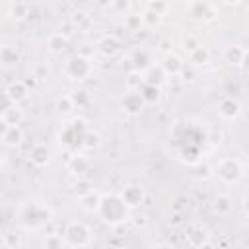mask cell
<instances>
[{
	"label": "cell",
	"mask_w": 249,
	"mask_h": 249,
	"mask_svg": "<svg viewBox=\"0 0 249 249\" xmlns=\"http://www.w3.org/2000/svg\"><path fill=\"white\" fill-rule=\"evenodd\" d=\"M156 249H175L171 243H160V245H156Z\"/></svg>",
	"instance_id": "obj_48"
},
{
	"label": "cell",
	"mask_w": 249,
	"mask_h": 249,
	"mask_svg": "<svg viewBox=\"0 0 249 249\" xmlns=\"http://www.w3.org/2000/svg\"><path fill=\"white\" fill-rule=\"evenodd\" d=\"M206 241H210V235H208V228L200 222H193L185 228V243L193 249H198L200 245H204Z\"/></svg>",
	"instance_id": "obj_9"
},
{
	"label": "cell",
	"mask_w": 249,
	"mask_h": 249,
	"mask_svg": "<svg viewBox=\"0 0 249 249\" xmlns=\"http://www.w3.org/2000/svg\"><path fill=\"white\" fill-rule=\"evenodd\" d=\"M185 82H195V78H196V68L195 66H191L189 62L183 66V70H181V74H179Z\"/></svg>",
	"instance_id": "obj_40"
},
{
	"label": "cell",
	"mask_w": 249,
	"mask_h": 249,
	"mask_svg": "<svg viewBox=\"0 0 249 249\" xmlns=\"http://www.w3.org/2000/svg\"><path fill=\"white\" fill-rule=\"evenodd\" d=\"M196 47H200V43H198V39H196V37L187 35V37L183 39V51H187V54H189V53H193Z\"/></svg>",
	"instance_id": "obj_41"
},
{
	"label": "cell",
	"mask_w": 249,
	"mask_h": 249,
	"mask_svg": "<svg viewBox=\"0 0 249 249\" xmlns=\"http://www.w3.org/2000/svg\"><path fill=\"white\" fill-rule=\"evenodd\" d=\"M54 212L51 206L47 204H39V202H27L23 208H21V214H19V224L25 228V230H39L43 228L45 224H49L53 220Z\"/></svg>",
	"instance_id": "obj_2"
},
{
	"label": "cell",
	"mask_w": 249,
	"mask_h": 249,
	"mask_svg": "<svg viewBox=\"0 0 249 249\" xmlns=\"http://www.w3.org/2000/svg\"><path fill=\"white\" fill-rule=\"evenodd\" d=\"M208 62H210V51H208V47L200 45V47H196L193 53H189V64H191V66L200 68V66H206Z\"/></svg>",
	"instance_id": "obj_26"
},
{
	"label": "cell",
	"mask_w": 249,
	"mask_h": 249,
	"mask_svg": "<svg viewBox=\"0 0 249 249\" xmlns=\"http://www.w3.org/2000/svg\"><path fill=\"white\" fill-rule=\"evenodd\" d=\"M121 109H123V113L136 117L146 109V101L142 99L140 91H126L121 99Z\"/></svg>",
	"instance_id": "obj_10"
},
{
	"label": "cell",
	"mask_w": 249,
	"mask_h": 249,
	"mask_svg": "<svg viewBox=\"0 0 249 249\" xmlns=\"http://www.w3.org/2000/svg\"><path fill=\"white\" fill-rule=\"evenodd\" d=\"M8 16L16 21L29 16V4L27 2H10L8 4Z\"/></svg>",
	"instance_id": "obj_27"
},
{
	"label": "cell",
	"mask_w": 249,
	"mask_h": 249,
	"mask_svg": "<svg viewBox=\"0 0 249 249\" xmlns=\"http://www.w3.org/2000/svg\"><path fill=\"white\" fill-rule=\"evenodd\" d=\"M241 206H243V212L249 216V195H245V196H243V202H241Z\"/></svg>",
	"instance_id": "obj_46"
},
{
	"label": "cell",
	"mask_w": 249,
	"mask_h": 249,
	"mask_svg": "<svg viewBox=\"0 0 249 249\" xmlns=\"http://www.w3.org/2000/svg\"><path fill=\"white\" fill-rule=\"evenodd\" d=\"M99 144H101V136H99V132L89 128V130L84 134L82 148H84L86 152H93V150H97V148H99Z\"/></svg>",
	"instance_id": "obj_31"
},
{
	"label": "cell",
	"mask_w": 249,
	"mask_h": 249,
	"mask_svg": "<svg viewBox=\"0 0 249 249\" xmlns=\"http://www.w3.org/2000/svg\"><path fill=\"white\" fill-rule=\"evenodd\" d=\"M99 218L109 224L111 228L117 226H124L130 220V210L124 206V202L121 200L119 193H111V195H103L101 206H99Z\"/></svg>",
	"instance_id": "obj_1"
},
{
	"label": "cell",
	"mask_w": 249,
	"mask_h": 249,
	"mask_svg": "<svg viewBox=\"0 0 249 249\" xmlns=\"http://www.w3.org/2000/svg\"><path fill=\"white\" fill-rule=\"evenodd\" d=\"M19 60H21V56H19V51H18V47H14V45H8V43L0 47V62H2L6 68H10V66H16Z\"/></svg>",
	"instance_id": "obj_24"
},
{
	"label": "cell",
	"mask_w": 249,
	"mask_h": 249,
	"mask_svg": "<svg viewBox=\"0 0 249 249\" xmlns=\"http://www.w3.org/2000/svg\"><path fill=\"white\" fill-rule=\"evenodd\" d=\"M2 243L6 249H21V233L18 230H4Z\"/></svg>",
	"instance_id": "obj_30"
},
{
	"label": "cell",
	"mask_w": 249,
	"mask_h": 249,
	"mask_svg": "<svg viewBox=\"0 0 249 249\" xmlns=\"http://www.w3.org/2000/svg\"><path fill=\"white\" fill-rule=\"evenodd\" d=\"M51 160V154H49V148L45 144H35L31 150H29V161L35 165V167H45Z\"/></svg>",
	"instance_id": "obj_21"
},
{
	"label": "cell",
	"mask_w": 249,
	"mask_h": 249,
	"mask_svg": "<svg viewBox=\"0 0 249 249\" xmlns=\"http://www.w3.org/2000/svg\"><path fill=\"white\" fill-rule=\"evenodd\" d=\"M169 8H171V6H169L167 2H148V4H146V10H152V12L160 14V16H165Z\"/></svg>",
	"instance_id": "obj_38"
},
{
	"label": "cell",
	"mask_w": 249,
	"mask_h": 249,
	"mask_svg": "<svg viewBox=\"0 0 249 249\" xmlns=\"http://www.w3.org/2000/svg\"><path fill=\"white\" fill-rule=\"evenodd\" d=\"M216 111H218V115H220L222 119L233 121V119H237V117L241 115V103H239V99H235V97H231V95H226V97H222V99L218 101Z\"/></svg>",
	"instance_id": "obj_11"
},
{
	"label": "cell",
	"mask_w": 249,
	"mask_h": 249,
	"mask_svg": "<svg viewBox=\"0 0 249 249\" xmlns=\"http://www.w3.org/2000/svg\"><path fill=\"white\" fill-rule=\"evenodd\" d=\"M216 175L224 185H235L243 179V163L233 156L222 158L216 163Z\"/></svg>",
	"instance_id": "obj_6"
},
{
	"label": "cell",
	"mask_w": 249,
	"mask_h": 249,
	"mask_svg": "<svg viewBox=\"0 0 249 249\" xmlns=\"http://www.w3.org/2000/svg\"><path fill=\"white\" fill-rule=\"evenodd\" d=\"M119 196H121V200L124 202V206H126L128 210H136V208H140L142 202L146 200V193H144V189H142L140 185H134V183H130V185H123L121 191H119Z\"/></svg>",
	"instance_id": "obj_8"
},
{
	"label": "cell",
	"mask_w": 249,
	"mask_h": 249,
	"mask_svg": "<svg viewBox=\"0 0 249 249\" xmlns=\"http://www.w3.org/2000/svg\"><path fill=\"white\" fill-rule=\"evenodd\" d=\"M68 47H70V39H68V37H64V35H62V33H58V31L51 33V35H49V39H47V49H49L53 54H62Z\"/></svg>",
	"instance_id": "obj_20"
},
{
	"label": "cell",
	"mask_w": 249,
	"mask_h": 249,
	"mask_svg": "<svg viewBox=\"0 0 249 249\" xmlns=\"http://www.w3.org/2000/svg\"><path fill=\"white\" fill-rule=\"evenodd\" d=\"M109 8H111V10L121 12L123 16H128V14H130L132 4H130V2H111V4H109Z\"/></svg>",
	"instance_id": "obj_42"
},
{
	"label": "cell",
	"mask_w": 249,
	"mask_h": 249,
	"mask_svg": "<svg viewBox=\"0 0 249 249\" xmlns=\"http://www.w3.org/2000/svg\"><path fill=\"white\" fill-rule=\"evenodd\" d=\"M198 249H218V245H214L212 241H206V243H204V245H200Z\"/></svg>",
	"instance_id": "obj_47"
},
{
	"label": "cell",
	"mask_w": 249,
	"mask_h": 249,
	"mask_svg": "<svg viewBox=\"0 0 249 249\" xmlns=\"http://www.w3.org/2000/svg\"><path fill=\"white\" fill-rule=\"evenodd\" d=\"M62 72L68 80H74V82H82V80H88L93 72V62L91 58H86L82 54H72L66 58L64 66H62Z\"/></svg>",
	"instance_id": "obj_5"
},
{
	"label": "cell",
	"mask_w": 249,
	"mask_h": 249,
	"mask_svg": "<svg viewBox=\"0 0 249 249\" xmlns=\"http://www.w3.org/2000/svg\"><path fill=\"white\" fill-rule=\"evenodd\" d=\"M62 237L68 247L86 249L91 243V230H89V226H86L80 220H70V222H66V226L62 230Z\"/></svg>",
	"instance_id": "obj_4"
},
{
	"label": "cell",
	"mask_w": 249,
	"mask_h": 249,
	"mask_svg": "<svg viewBox=\"0 0 249 249\" xmlns=\"http://www.w3.org/2000/svg\"><path fill=\"white\" fill-rule=\"evenodd\" d=\"M160 66L163 68V72H165L167 78H169V76H179L181 70H183V66H185V62L181 60L179 54H175V53H167V54L163 56V60L160 62Z\"/></svg>",
	"instance_id": "obj_19"
},
{
	"label": "cell",
	"mask_w": 249,
	"mask_h": 249,
	"mask_svg": "<svg viewBox=\"0 0 249 249\" xmlns=\"http://www.w3.org/2000/svg\"><path fill=\"white\" fill-rule=\"evenodd\" d=\"M74 31H78V27L72 23V19H64V21L58 25V33H62V35L68 37V39L74 35Z\"/></svg>",
	"instance_id": "obj_39"
},
{
	"label": "cell",
	"mask_w": 249,
	"mask_h": 249,
	"mask_svg": "<svg viewBox=\"0 0 249 249\" xmlns=\"http://www.w3.org/2000/svg\"><path fill=\"white\" fill-rule=\"evenodd\" d=\"M124 86L126 91H140V88L144 86V74L138 70H130L124 78Z\"/></svg>",
	"instance_id": "obj_29"
},
{
	"label": "cell",
	"mask_w": 249,
	"mask_h": 249,
	"mask_svg": "<svg viewBox=\"0 0 249 249\" xmlns=\"http://www.w3.org/2000/svg\"><path fill=\"white\" fill-rule=\"evenodd\" d=\"M124 27L128 31H140L144 27L142 16L140 14H128V16H124Z\"/></svg>",
	"instance_id": "obj_35"
},
{
	"label": "cell",
	"mask_w": 249,
	"mask_h": 249,
	"mask_svg": "<svg viewBox=\"0 0 249 249\" xmlns=\"http://www.w3.org/2000/svg\"><path fill=\"white\" fill-rule=\"evenodd\" d=\"M132 220H134L136 226H146L148 224V216H134Z\"/></svg>",
	"instance_id": "obj_44"
},
{
	"label": "cell",
	"mask_w": 249,
	"mask_h": 249,
	"mask_svg": "<svg viewBox=\"0 0 249 249\" xmlns=\"http://www.w3.org/2000/svg\"><path fill=\"white\" fill-rule=\"evenodd\" d=\"M76 198H78V204H80V208H82V210H86V212H99V206H101L103 195H101L99 191L91 189L89 193L80 195V196H76Z\"/></svg>",
	"instance_id": "obj_17"
},
{
	"label": "cell",
	"mask_w": 249,
	"mask_h": 249,
	"mask_svg": "<svg viewBox=\"0 0 249 249\" xmlns=\"http://www.w3.org/2000/svg\"><path fill=\"white\" fill-rule=\"evenodd\" d=\"M27 95H29V88H27V84H25L23 80H14V82H10V84L6 86V89H4V97H6L12 105H19L21 101L27 99Z\"/></svg>",
	"instance_id": "obj_12"
},
{
	"label": "cell",
	"mask_w": 249,
	"mask_h": 249,
	"mask_svg": "<svg viewBox=\"0 0 249 249\" xmlns=\"http://www.w3.org/2000/svg\"><path fill=\"white\" fill-rule=\"evenodd\" d=\"M130 62H132V70H138V72H142V74L154 66V64H152L150 54H148L144 49L134 51V53H132V56H130Z\"/></svg>",
	"instance_id": "obj_25"
},
{
	"label": "cell",
	"mask_w": 249,
	"mask_h": 249,
	"mask_svg": "<svg viewBox=\"0 0 249 249\" xmlns=\"http://www.w3.org/2000/svg\"><path fill=\"white\" fill-rule=\"evenodd\" d=\"M185 10L189 12V18H193L196 21H202V23L214 21L218 18V8L212 2H189L185 6Z\"/></svg>",
	"instance_id": "obj_7"
},
{
	"label": "cell",
	"mask_w": 249,
	"mask_h": 249,
	"mask_svg": "<svg viewBox=\"0 0 249 249\" xmlns=\"http://www.w3.org/2000/svg\"><path fill=\"white\" fill-rule=\"evenodd\" d=\"M72 109H76V105H74V101H72V95H70V93L60 95V97L56 99V111H58L60 115H70V113H72Z\"/></svg>",
	"instance_id": "obj_33"
},
{
	"label": "cell",
	"mask_w": 249,
	"mask_h": 249,
	"mask_svg": "<svg viewBox=\"0 0 249 249\" xmlns=\"http://www.w3.org/2000/svg\"><path fill=\"white\" fill-rule=\"evenodd\" d=\"M93 187H91V183H89V179H80L78 177V181L74 183V191H76V196H80V195H86V193H89Z\"/></svg>",
	"instance_id": "obj_37"
},
{
	"label": "cell",
	"mask_w": 249,
	"mask_h": 249,
	"mask_svg": "<svg viewBox=\"0 0 249 249\" xmlns=\"http://www.w3.org/2000/svg\"><path fill=\"white\" fill-rule=\"evenodd\" d=\"M23 138H25V134H23L21 126H2V136H0V140H2V144H4L6 148H16V146H19V144L23 142Z\"/></svg>",
	"instance_id": "obj_18"
},
{
	"label": "cell",
	"mask_w": 249,
	"mask_h": 249,
	"mask_svg": "<svg viewBox=\"0 0 249 249\" xmlns=\"http://www.w3.org/2000/svg\"><path fill=\"white\" fill-rule=\"evenodd\" d=\"M0 119H2V126H19L23 123V119H25V113H23V109L19 105H12L8 101V105L2 109Z\"/></svg>",
	"instance_id": "obj_14"
},
{
	"label": "cell",
	"mask_w": 249,
	"mask_h": 249,
	"mask_svg": "<svg viewBox=\"0 0 249 249\" xmlns=\"http://www.w3.org/2000/svg\"><path fill=\"white\" fill-rule=\"evenodd\" d=\"M245 51H247L245 47H241L237 43H231V45H228L224 49L222 58H224V62L228 66H241L243 64V58H245Z\"/></svg>",
	"instance_id": "obj_16"
},
{
	"label": "cell",
	"mask_w": 249,
	"mask_h": 249,
	"mask_svg": "<svg viewBox=\"0 0 249 249\" xmlns=\"http://www.w3.org/2000/svg\"><path fill=\"white\" fill-rule=\"evenodd\" d=\"M95 51H97V54H101L103 58H113V56L121 51V41H119L117 35H103V37L97 39Z\"/></svg>",
	"instance_id": "obj_13"
},
{
	"label": "cell",
	"mask_w": 249,
	"mask_h": 249,
	"mask_svg": "<svg viewBox=\"0 0 249 249\" xmlns=\"http://www.w3.org/2000/svg\"><path fill=\"white\" fill-rule=\"evenodd\" d=\"M66 167H68V171H70L72 175L82 177V175L91 167V160H89V156H86V154H82V152H74V154H70Z\"/></svg>",
	"instance_id": "obj_15"
},
{
	"label": "cell",
	"mask_w": 249,
	"mask_h": 249,
	"mask_svg": "<svg viewBox=\"0 0 249 249\" xmlns=\"http://www.w3.org/2000/svg\"><path fill=\"white\" fill-rule=\"evenodd\" d=\"M70 95H72V101H74L76 109H82V107H86V105L89 103V95H88V91H84V89L72 91Z\"/></svg>",
	"instance_id": "obj_36"
},
{
	"label": "cell",
	"mask_w": 249,
	"mask_h": 249,
	"mask_svg": "<svg viewBox=\"0 0 249 249\" xmlns=\"http://www.w3.org/2000/svg\"><path fill=\"white\" fill-rule=\"evenodd\" d=\"M165 82H167V74L163 72V68L160 64H154L150 70L144 72V84H148V86L161 88Z\"/></svg>",
	"instance_id": "obj_22"
},
{
	"label": "cell",
	"mask_w": 249,
	"mask_h": 249,
	"mask_svg": "<svg viewBox=\"0 0 249 249\" xmlns=\"http://www.w3.org/2000/svg\"><path fill=\"white\" fill-rule=\"evenodd\" d=\"M88 130H89L88 121H86L84 117H74L72 121H68V123L62 126L58 140H60V144H62V148H64V150L72 152L74 148H78V144L82 146L84 134H86ZM72 154H74V152H72Z\"/></svg>",
	"instance_id": "obj_3"
},
{
	"label": "cell",
	"mask_w": 249,
	"mask_h": 249,
	"mask_svg": "<svg viewBox=\"0 0 249 249\" xmlns=\"http://www.w3.org/2000/svg\"><path fill=\"white\" fill-rule=\"evenodd\" d=\"M66 241L62 237V233H49L43 239V249H64Z\"/></svg>",
	"instance_id": "obj_32"
},
{
	"label": "cell",
	"mask_w": 249,
	"mask_h": 249,
	"mask_svg": "<svg viewBox=\"0 0 249 249\" xmlns=\"http://www.w3.org/2000/svg\"><path fill=\"white\" fill-rule=\"evenodd\" d=\"M140 16H142V21H144L146 27H158L163 21V16H160V14L152 12V10H146V8H144V12Z\"/></svg>",
	"instance_id": "obj_34"
},
{
	"label": "cell",
	"mask_w": 249,
	"mask_h": 249,
	"mask_svg": "<svg viewBox=\"0 0 249 249\" xmlns=\"http://www.w3.org/2000/svg\"><path fill=\"white\" fill-rule=\"evenodd\" d=\"M140 95H142V99L146 101V105H156V103L161 99V88L144 84V86L140 88Z\"/></svg>",
	"instance_id": "obj_28"
},
{
	"label": "cell",
	"mask_w": 249,
	"mask_h": 249,
	"mask_svg": "<svg viewBox=\"0 0 249 249\" xmlns=\"http://www.w3.org/2000/svg\"><path fill=\"white\" fill-rule=\"evenodd\" d=\"M233 198L230 196V195H226V193H222V195H218L216 198H214V202H212V210L218 214V216H230L231 212H233Z\"/></svg>",
	"instance_id": "obj_23"
},
{
	"label": "cell",
	"mask_w": 249,
	"mask_h": 249,
	"mask_svg": "<svg viewBox=\"0 0 249 249\" xmlns=\"http://www.w3.org/2000/svg\"><path fill=\"white\" fill-rule=\"evenodd\" d=\"M70 19H72V23L80 29V23H82V21H88V14H86L84 10H76V12L72 14V18H70Z\"/></svg>",
	"instance_id": "obj_43"
},
{
	"label": "cell",
	"mask_w": 249,
	"mask_h": 249,
	"mask_svg": "<svg viewBox=\"0 0 249 249\" xmlns=\"http://www.w3.org/2000/svg\"><path fill=\"white\" fill-rule=\"evenodd\" d=\"M241 68H243L245 72H249V49L245 51V58H243V64H241Z\"/></svg>",
	"instance_id": "obj_45"
},
{
	"label": "cell",
	"mask_w": 249,
	"mask_h": 249,
	"mask_svg": "<svg viewBox=\"0 0 249 249\" xmlns=\"http://www.w3.org/2000/svg\"><path fill=\"white\" fill-rule=\"evenodd\" d=\"M105 249H124V247H121V245H107Z\"/></svg>",
	"instance_id": "obj_49"
}]
</instances>
